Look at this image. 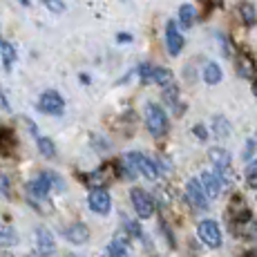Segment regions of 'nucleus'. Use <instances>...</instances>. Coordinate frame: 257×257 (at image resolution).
I'll return each mask as SVG.
<instances>
[{
    "instance_id": "nucleus-11",
    "label": "nucleus",
    "mask_w": 257,
    "mask_h": 257,
    "mask_svg": "<svg viewBox=\"0 0 257 257\" xmlns=\"http://www.w3.org/2000/svg\"><path fill=\"white\" fill-rule=\"evenodd\" d=\"M201 186H204V190H206V195L210 197V199H217V197L221 195V177L219 175H215V172H204L201 175Z\"/></svg>"
},
{
    "instance_id": "nucleus-31",
    "label": "nucleus",
    "mask_w": 257,
    "mask_h": 257,
    "mask_svg": "<svg viewBox=\"0 0 257 257\" xmlns=\"http://www.w3.org/2000/svg\"><path fill=\"white\" fill-rule=\"evenodd\" d=\"M0 195L12 197V188H9V177L7 175H0Z\"/></svg>"
},
{
    "instance_id": "nucleus-34",
    "label": "nucleus",
    "mask_w": 257,
    "mask_h": 257,
    "mask_svg": "<svg viewBox=\"0 0 257 257\" xmlns=\"http://www.w3.org/2000/svg\"><path fill=\"white\" fill-rule=\"evenodd\" d=\"M3 45H5V41L0 38V63H3Z\"/></svg>"
},
{
    "instance_id": "nucleus-19",
    "label": "nucleus",
    "mask_w": 257,
    "mask_h": 257,
    "mask_svg": "<svg viewBox=\"0 0 257 257\" xmlns=\"http://www.w3.org/2000/svg\"><path fill=\"white\" fill-rule=\"evenodd\" d=\"M195 7L192 5H181V9H179V23H181V27H192V23H195Z\"/></svg>"
},
{
    "instance_id": "nucleus-28",
    "label": "nucleus",
    "mask_w": 257,
    "mask_h": 257,
    "mask_svg": "<svg viewBox=\"0 0 257 257\" xmlns=\"http://www.w3.org/2000/svg\"><path fill=\"white\" fill-rule=\"evenodd\" d=\"M45 3L47 9H52L54 14H63L65 12V5H63V0H43Z\"/></svg>"
},
{
    "instance_id": "nucleus-14",
    "label": "nucleus",
    "mask_w": 257,
    "mask_h": 257,
    "mask_svg": "<svg viewBox=\"0 0 257 257\" xmlns=\"http://www.w3.org/2000/svg\"><path fill=\"white\" fill-rule=\"evenodd\" d=\"M235 67H237V74H239L241 78H253L255 76V63L248 54H239Z\"/></svg>"
},
{
    "instance_id": "nucleus-8",
    "label": "nucleus",
    "mask_w": 257,
    "mask_h": 257,
    "mask_svg": "<svg viewBox=\"0 0 257 257\" xmlns=\"http://www.w3.org/2000/svg\"><path fill=\"white\" fill-rule=\"evenodd\" d=\"M38 107H41L45 114H63L65 101H63V96L58 92L47 90V92H43L41 101H38Z\"/></svg>"
},
{
    "instance_id": "nucleus-7",
    "label": "nucleus",
    "mask_w": 257,
    "mask_h": 257,
    "mask_svg": "<svg viewBox=\"0 0 257 257\" xmlns=\"http://www.w3.org/2000/svg\"><path fill=\"white\" fill-rule=\"evenodd\" d=\"M87 204H90V208L96 212V215H107V212H110V208H112L110 192H107L105 188H92Z\"/></svg>"
},
{
    "instance_id": "nucleus-21",
    "label": "nucleus",
    "mask_w": 257,
    "mask_h": 257,
    "mask_svg": "<svg viewBox=\"0 0 257 257\" xmlns=\"http://www.w3.org/2000/svg\"><path fill=\"white\" fill-rule=\"evenodd\" d=\"M107 255H110V257H130V250H127L125 241L114 239V241H110V244H107Z\"/></svg>"
},
{
    "instance_id": "nucleus-22",
    "label": "nucleus",
    "mask_w": 257,
    "mask_h": 257,
    "mask_svg": "<svg viewBox=\"0 0 257 257\" xmlns=\"http://www.w3.org/2000/svg\"><path fill=\"white\" fill-rule=\"evenodd\" d=\"M239 14H241V21L246 25H255L257 23V14H255V7L250 3H241L239 5Z\"/></svg>"
},
{
    "instance_id": "nucleus-25",
    "label": "nucleus",
    "mask_w": 257,
    "mask_h": 257,
    "mask_svg": "<svg viewBox=\"0 0 257 257\" xmlns=\"http://www.w3.org/2000/svg\"><path fill=\"white\" fill-rule=\"evenodd\" d=\"M177 98H179V90H177L175 85H168L166 92H164V101H166L170 107H175V105H177Z\"/></svg>"
},
{
    "instance_id": "nucleus-32",
    "label": "nucleus",
    "mask_w": 257,
    "mask_h": 257,
    "mask_svg": "<svg viewBox=\"0 0 257 257\" xmlns=\"http://www.w3.org/2000/svg\"><path fill=\"white\" fill-rule=\"evenodd\" d=\"M192 132L197 135V139H199V141H206V139H208V132H206L204 125H195V127H192Z\"/></svg>"
},
{
    "instance_id": "nucleus-4",
    "label": "nucleus",
    "mask_w": 257,
    "mask_h": 257,
    "mask_svg": "<svg viewBox=\"0 0 257 257\" xmlns=\"http://www.w3.org/2000/svg\"><path fill=\"white\" fill-rule=\"evenodd\" d=\"M197 233H199L201 241H204L206 246H210V248H219V246H221V230H219V226H217L212 219L199 221Z\"/></svg>"
},
{
    "instance_id": "nucleus-3",
    "label": "nucleus",
    "mask_w": 257,
    "mask_h": 257,
    "mask_svg": "<svg viewBox=\"0 0 257 257\" xmlns=\"http://www.w3.org/2000/svg\"><path fill=\"white\" fill-rule=\"evenodd\" d=\"M130 199H132V206H135L137 215H139L141 219H148V217L155 215V201H152V197L148 195L146 190H141V188L130 190Z\"/></svg>"
},
{
    "instance_id": "nucleus-2",
    "label": "nucleus",
    "mask_w": 257,
    "mask_h": 257,
    "mask_svg": "<svg viewBox=\"0 0 257 257\" xmlns=\"http://www.w3.org/2000/svg\"><path fill=\"white\" fill-rule=\"evenodd\" d=\"M186 199H188V204L192 206V208H197V210H208V199L210 197L206 195V190H204V186H201V181H197V179H190L186 184Z\"/></svg>"
},
{
    "instance_id": "nucleus-16",
    "label": "nucleus",
    "mask_w": 257,
    "mask_h": 257,
    "mask_svg": "<svg viewBox=\"0 0 257 257\" xmlns=\"http://www.w3.org/2000/svg\"><path fill=\"white\" fill-rule=\"evenodd\" d=\"M150 83H157V85H161V87H168L172 83V72L166 70V67H152Z\"/></svg>"
},
{
    "instance_id": "nucleus-13",
    "label": "nucleus",
    "mask_w": 257,
    "mask_h": 257,
    "mask_svg": "<svg viewBox=\"0 0 257 257\" xmlns=\"http://www.w3.org/2000/svg\"><path fill=\"white\" fill-rule=\"evenodd\" d=\"M63 235H65L67 241H72V244H85L87 237H90V230H87L85 224H72L70 228L63 230Z\"/></svg>"
},
{
    "instance_id": "nucleus-33",
    "label": "nucleus",
    "mask_w": 257,
    "mask_h": 257,
    "mask_svg": "<svg viewBox=\"0 0 257 257\" xmlns=\"http://www.w3.org/2000/svg\"><path fill=\"white\" fill-rule=\"evenodd\" d=\"M118 43H130V34H118Z\"/></svg>"
},
{
    "instance_id": "nucleus-36",
    "label": "nucleus",
    "mask_w": 257,
    "mask_h": 257,
    "mask_svg": "<svg viewBox=\"0 0 257 257\" xmlns=\"http://www.w3.org/2000/svg\"><path fill=\"white\" fill-rule=\"evenodd\" d=\"M253 92H255V94H257V81H255V83H253Z\"/></svg>"
},
{
    "instance_id": "nucleus-26",
    "label": "nucleus",
    "mask_w": 257,
    "mask_h": 257,
    "mask_svg": "<svg viewBox=\"0 0 257 257\" xmlns=\"http://www.w3.org/2000/svg\"><path fill=\"white\" fill-rule=\"evenodd\" d=\"M246 184L250 188H257V159L246 168Z\"/></svg>"
},
{
    "instance_id": "nucleus-37",
    "label": "nucleus",
    "mask_w": 257,
    "mask_h": 257,
    "mask_svg": "<svg viewBox=\"0 0 257 257\" xmlns=\"http://www.w3.org/2000/svg\"><path fill=\"white\" fill-rule=\"evenodd\" d=\"M67 257H81V255H74V253H72V255H67Z\"/></svg>"
},
{
    "instance_id": "nucleus-24",
    "label": "nucleus",
    "mask_w": 257,
    "mask_h": 257,
    "mask_svg": "<svg viewBox=\"0 0 257 257\" xmlns=\"http://www.w3.org/2000/svg\"><path fill=\"white\" fill-rule=\"evenodd\" d=\"M38 150H41L43 157H56V146L47 137H38Z\"/></svg>"
},
{
    "instance_id": "nucleus-9",
    "label": "nucleus",
    "mask_w": 257,
    "mask_h": 257,
    "mask_svg": "<svg viewBox=\"0 0 257 257\" xmlns=\"http://www.w3.org/2000/svg\"><path fill=\"white\" fill-rule=\"evenodd\" d=\"M56 253V244H54V237L47 228H38L36 230V253L34 257H52Z\"/></svg>"
},
{
    "instance_id": "nucleus-5",
    "label": "nucleus",
    "mask_w": 257,
    "mask_h": 257,
    "mask_svg": "<svg viewBox=\"0 0 257 257\" xmlns=\"http://www.w3.org/2000/svg\"><path fill=\"white\" fill-rule=\"evenodd\" d=\"M114 164H105L103 168H98V170L90 172V175L85 177V184L90 188H105L110 181L116 179V172H114Z\"/></svg>"
},
{
    "instance_id": "nucleus-27",
    "label": "nucleus",
    "mask_w": 257,
    "mask_h": 257,
    "mask_svg": "<svg viewBox=\"0 0 257 257\" xmlns=\"http://www.w3.org/2000/svg\"><path fill=\"white\" fill-rule=\"evenodd\" d=\"M43 175H45V177H47L49 186H52V188H56V190H58V192H61V190H63V188H65V184H63V179H61V177H58V175H54V172H43Z\"/></svg>"
},
{
    "instance_id": "nucleus-17",
    "label": "nucleus",
    "mask_w": 257,
    "mask_h": 257,
    "mask_svg": "<svg viewBox=\"0 0 257 257\" xmlns=\"http://www.w3.org/2000/svg\"><path fill=\"white\" fill-rule=\"evenodd\" d=\"M212 132H215L217 139H226V137L230 135V123H228V118H224L221 114L212 118Z\"/></svg>"
},
{
    "instance_id": "nucleus-12",
    "label": "nucleus",
    "mask_w": 257,
    "mask_h": 257,
    "mask_svg": "<svg viewBox=\"0 0 257 257\" xmlns=\"http://www.w3.org/2000/svg\"><path fill=\"white\" fill-rule=\"evenodd\" d=\"M27 190H29V197H32V199H45L49 195V190H52V186H49L47 177L41 175L38 179H34L32 184H27Z\"/></svg>"
},
{
    "instance_id": "nucleus-18",
    "label": "nucleus",
    "mask_w": 257,
    "mask_h": 257,
    "mask_svg": "<svg viewBox=\"0 0 257 257\" xmlns=\"http://www.w3.org/2000/svg\"><path fill=\"white\" fill-rule=\"evenodd\" d=\"M204 81L208 83V85H217V83L221 81V67L217 65V63H208V65L204 67Z\"/></svg>"
},
{
    "instance_id": "nucleus-35",
    "label": "nucleus",
    "mask_w": 257,
    "mask_h": 257,
    "mask_svg": "<svg viewBox=\"0 0 257 257\" xmlns=\"http://www.w3.org/2000/svg\"><path fill=\"white\" fill-rule=\"evenodd\" d=\"M244 257H257V248H255V250H250V253H246Z\"/></svg>"
},
{
    "instance_id": "nucleus-1",
    "label": "nucleus",
    "mask_w": 257,
    "mask_h": 257,
    "mask_svg": "<svg viewBox=\"0 0 257 257\" xmlns=\"http://www.w3.org/2000/svg\"><path fill=\"white\" fill-rule=\"evenodd\" d=\"M146 125L152 137H164L168 132V127H170L164 107L157 105V103H148L146 105Z\"/></svg>"
},
{
    "instance_id": "nucleus-20",
    "label": "nucleus",
    "mask_w": 257,
    "mask_h": 257,
    "mask_svg": "<svg viewBox=\"0 0 257 257\" xmlns=\"http://www.w3.org/2000/svg\"><path fill=\"white\" fill-rule=\"evenodd\" d=\"M16 241H18L16 230H14L12 226H7V224H0V244L3 246H14Z\"/></svg>"
},
{
    "instance_id": "nucleus-30",
    "label": "nucleus",
    "mask_w": 257,
    "mask_h": 257,
    "mask_svg": "<svg viewBox=\"0 0 257 257\" xmlns=\"http://www.w3.org/2000/svg\"><path fill=\"white\" fill-rule=\"evenodd\" d=\"M139 78L143 83H150V74H152V65H148V63H143V65H139Z\"/></svg>"
},
{
    "instance_id": "nucleus-29",
    "label": "nucleus",
    "mask_w": 257,
    "mask_h": 257,
    "mask_svg": "<svg viewBox=\"0 0 257 257\" xmlns=\"http://www.w3.org/2000/svg\"><path fill=\"white\" fill-rule=\"evenodd\" d=\"M125 233L130 235V237H141V228H139V224L137 221H130V219H125Z\"/></svg>"
},
{
    "instance_id": "nucleus-15",
    "label": "nucleus",
    "mask_w": 257,
    "mask_h": 257,
    "mask_svg": "<svg viewBox=\"0 0 257 257\" xmlns=\"http://www.w3.org/2000/svg\"><path fill=\"white\" fill-rule=\"evenodd\" d=\"M14 148H16L14 132L9 130V127H3V125H0V152H3L5 157H9V155L14 152Z\"/></svg>"
},
{
    "instance_id": "nucleus-6",
    "label": "nucleus",
    "mask_w": 257,
    "mask_h": 257,
    "mask_svg": "<svg viewBox=\"0 0 257 257\" xmlns=\"http://www.w3.org/2000/svg\"><path fill=\"white\" fill-rule=\"evenodd\" d=\"M208 155H210V164L219 170L221 181L228 184L230 181V155H228V150H224V148H212Z\"/></svg>"
},
{
    "instance_id": "nucleus-10",
    "label": "nucleus",
    "mask_w": 257,
    "mask_h": 257,
    "mask_svg": "<svg viewBox=\"0 0 257 257\" xmlns=\"http://www.w3.org/2000/svg\"><path fill=\"white\" fill-rule=\"evenodd\" d=\"M166 43H168V52H170L172 56H177V54L184 49V36L179 34L175 21H170L166 27Z\"/></svg>"
},
{
    "instance_id": "nucleus-23",
    "label": "nucleus",
    "mask_w": 257,
    "mask_h": 257,
    "mask_svg": "<svg viewBox=\"0 0 257 257\" xmlns=\"http://www.w3.org/2000/svg\"><path fill=\"white\" fill-rule=\"evenodd\" d=\"M14 61H16V49H14L12 43H5L3 45V65H5V70H12Z\"/></svg>"
}]
</instances>
